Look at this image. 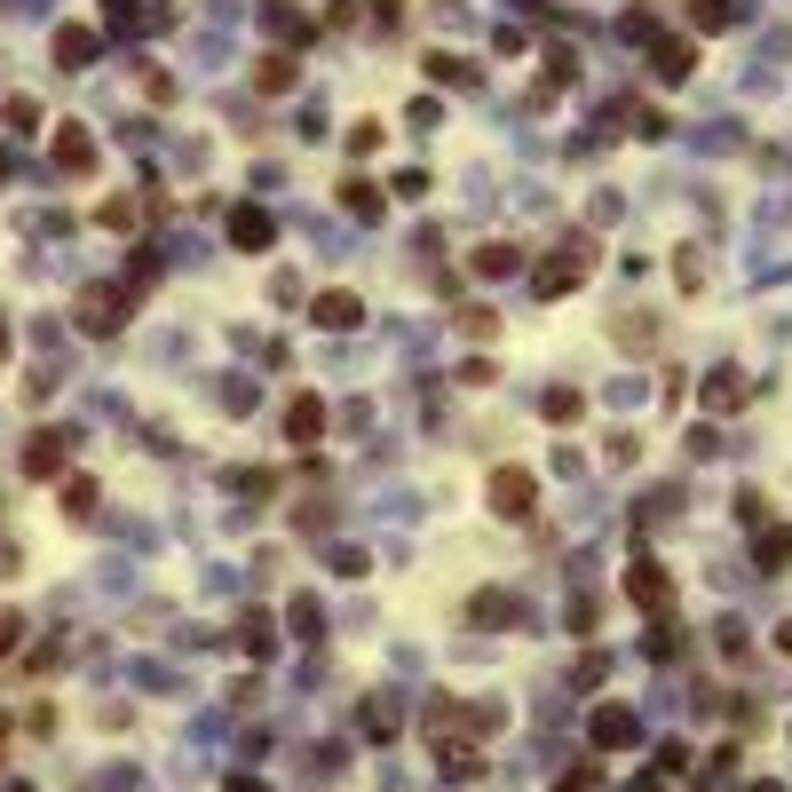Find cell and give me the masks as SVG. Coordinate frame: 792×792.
I'll return each mask as SVG.
<instances>
[{
  "label": "cell",
  "instance_id": "obj_34",
  "mask_svg": "<svg viewBox=\"0 0 792 792\" xmlns=\"http://www.w3.org/2000/svg\"><path fill=\"white\" fill-rule=\"evenodd\" d=\"M682 769H689V745H657V777H666V784H674Z\"/></svg>",
  "mask_w": 792,
  "mask_h": 792
},
{
  "label": "cell",
  "instance_id": "obj_40",
  "mask_svg": "<svg viewBox=\"0 0 792 792\" xmlns=\"http://www.w3.org/2000/svg\"><path fill=\"white\" fill-rule=\"evenodd\" d=\"M396 16H405V0H373V32H396Z\"/></svg>",
  "mask_w": 792,
  "mask_h": 792
},
{
  "label": "cell",
  "instance_id": "obj_20",
  "mask_svg": "<svg viewBox=\"0 0 792 792\" xmlns=\"http://www.w3.org/2000/svg\"><path fill=\"white\" fill-rule=\"evenodd\" d=\"M238 650L246 657H270L278 650V618L270 610H238Z\"/></svg>",
  "mask_w": 792,
  "mask_h": 792
},
{
  "label": "cell",
  "instance_id": "obj_24",
  "mask_svg": "<svg viewBox=\"0 0 792 792\" xmlns=\"http://www.w3.org/2000/svg\"><path fill=\"white\" fill-rule=\"evenodd\" d=\"M539 412H547L555 428H571V420L586 412V396H579V388H547V396H539Z\"/></svg>",
  "mask_w": 792,
  "mask_h": 792
},
{
  "label": "cell",
  "instance_id": "obj_13",
  "mask_svg": "<svg viewBox=\"0 0 792 792\" xmlns=\"http://www.w3.org/2000/svg\"><path fill=\"white\" fill-rule=\"evenodd\" d=\"M48 159H56V175H95V136L88 127H56Z\"/></svg>",
  "mask_w": 792,
  "mask_h": 792
},
{
  "label": "cell",
  "instance_id": "obj_23",
  "mask_svg": "<svg viewBox=\"0 0 792 792\" xmlns=\"http://www.w3.org/2000/svg\"><path fill=\"white\" fill-rule=\"evenodd\" d=\"M618 349H634V357H642V349H657V317H650V310L618 317Z\"/></svg>",
  "mask_w": 792,
  "mask_h": 792
},
{
  "label": "cell",
  "instance_id": "obj_36",
  "mask_svg": "<svg viewBox=\"0 0 792 792\" xmlns=\"http://www.w3.org/2000/svg\"><path fill=\"white\" fill-rule=\"evenodd\" d=\"M405 119H412V127H436V119H444V104H436V95H412V112H405Z\"/></svg>",
  "mask_w": 792,
  "mask_h": 792
},
{
  "label": "cell",
  "instance_id": "obj_10",
  "mask_svg": "<svg viewBox=\"0 0 792 792\" xmlns=\"http://www.w3.org/2000/svg\"><path fill=\"white\" fill-rule=\"evenodd\" d=\"M325 436V396L317 388H293L286 396V444H317Z\"/></svg>",
  "mask_w": 792,
  "mask_h": 792
},
{
  "label": "cell",
  "instance_id": "obj_3",
  "mask_svg": "<svg viewBox=\"0 0 792 792\" xmlns=\"http://www.w3.org/2000/svg\"><path fill=\"white\" fill-rule=\"evenodd\" d=\"M127 302H136V286H88L80 302H72V325H80V334H119Z\"/></svg>",
  "mask_w": 792,
  "mask_h": 792
},
{
  "label": "cell",
  "instance_id": "obj_45",
  "mask_svg": "<svg viewBox=\"0 0 792 792\" xmlns=\"http://www.w3.org/2000/svg\"><path fill=\"white\" fill-rule=\"evenodd\" d=\"M0 365H9V325H0Z\"/></svg>",
  "mask_w": 792,
  "mask_h": 792
},
{
  "label": "cell",
  "instance_id": "obj_15",
  "mask_svg": "<svg viewBox=\"0 0 792 792\" xmlns=\"http://www.w3.org/2000/svg\"><path fill=\"white\" fill-rule=\"evenodd\" d=\"M515 270H523V246H508V238H491V246L468 254V278H484V286H500V278H515Z\"/></svg>",
  "mask_w": 792,
  "mask_h": 792
},
{
  "label": "cell",
  "instance_id": "obj_11",
  "mask_svg": "<svg viewBox=\"0 0 792 792\" xmlns=\"http://www.w3.org/2000/svg\"><path fill=\"white\" fill-rule=\"evenodd\" d=\"M310 317L325 325V334H349V325H365V302H357L349 286H325L317 302H310Z\"/></svg>",
  "mask_w": 792,
  "mask_h": 792
},
{
  "label": "cell",
  "instance_id": "obj_12",
  "mask_svg": "<svg viewBox=\"0 0 792 792\" xmlns=\"http://www.w3.org/2000/svg\"><path fill=\"white\" fill-rule=\"evenodd\" d=\"M230 246H238V254H270L278 246V222L261 207H230Z\"/></svg>",
  "mask_w": 792,
  "mask_h": 792
},
{
  "label": "cell",
  "instance_id": "obj_35",
  "mask_svg": "<svg viewBox=\"0 0 792 792\" xmlns=\"http://www.w3.org/2000/svg\"><path fill=\"white\" fill-rule=\"evenodd\" d=\"M238 491H246V500H270L278 476H270V468H246V476H238Z\"/></svg>",
  "mask_w": 792,
  "mask_h": 792
},
{
  "label": "cell",
  "instance_id": "obj_16",
  "mask_svg": "<svg viewBox=\"0 0 792 792\" xmlns=\"http://www.w3.org/2000/svg\"><path fill=\"white\" fill-rule=\"evenodd\" d=\"M261 32H270L278 48H293V56L310 48V16H302V9H286V0H270V9H261Z\"/></svg>",
  "mask_w": 792,
  "mask_h": 792
},
{
  "label": "cell",
  "instance_id": "obj_9",
  "mask_svg": "<svg viewBox=\"0 0 792 792\" xmlns=\"http://www.w3.org/2000/svg\"><path fill=\"white\" fill-rule=\"evenodd\" d=\"M753 396V381L737 373V365H721V373H706V388H698V405H706V420H730L737 405Z\"/></svg>",
  "mask_w": 792,
  "mask_h": 792
},
{
  "label": "cell",
  "instance_id": "obj_14",
  "mask_svg": "<svg viewBox=\"0 0 792 792\" xmlns=\"http://www.w3.org/2000/svg\"><path fill=\"white\" fill-rule=\"evenodd\" d=\"M784 563H792V523H761V532H753V571L777 579Z\"/></svg>",
  "mask_w": 792,
  "mask_h": 792
},
{
  "label": "cell",
  "instance_id": "obj_33",
  "mask_svg": "<svg viewBox=\"0 0 792 792\" xmlns=\"http://www.w3.org/2000/svg\"><path fill=\"white\" fill-rule=\"evenodd\" d=\"M286 626H293V642H310V634H317V603H310V594L286 610Z\"/></svg>",
  "mask_w": 792,
  "mask_h": 792
},
{
  "label": "cell",
  "instance_id": "obj_37",
  "mask_svg": "<svg viewBox=\"0 0 792 792\" xmlns=\"http://www.w3.org/2000/svg\"><path fill=\"white\" fill-rule=\"evenodd\" d=\"M634 136H650V143H657V136H666V112L642 104V112H634Z\"/></svg>",
  "mask_w": 792,
  "mask_h": 792
},
{
  "label": "cell",
  "instance_id": "obj_17",
  "mask_svg": "<svg viewBox=\"0 0 792 792\" xmlns=\"http://www.w3.org/2000/svg\"><path fill=\"white\" fill-rule=\"evenodd\" d=\"M420 72L436 80V88H476V63L459 56V48H428V56H420Z\"/></svg>",
  "mask_w": 792,
  "mask_h": 792
},
{
  "label": "cell",
  "instance_id": "obj_41",
  "mask_svg": "<svg viewBox=\"0 0 792 792\" xmlns=\"http://www.w3.org/2000/svg\"><path fill=\"white\" fill-rule=\"evenodd\" d=\"M626 792H666V777H657V769H650V777H634V784H626Z\"/></svg>",
  "mask_w": 792,
  "mask_h": 792
},
{
  "label": "cell",
  "instance_id": "obj_22",
  "mask_svg": "<svg viewBox=\"0 0 792 792\" xmlns=\"http://www.w3.org/2000/svg\"><path fill=\"white\" fill-rule=\"evenodd\" d=\"M737 24V0H689V32H730Z\"/></svg>",
  "mask_w": 792,
  "mask_h": 792
},
{
  "label": "cell",
  "instance_id": "obj_46",
  "mask_svg": "<svg viewBox=\"0 0 792 792\" xmlns=\"http://www.w3.org/2000/svg\"><path fill=\"white\" fill-rule=\"evenodd\" d=\"M745 792H784V784H745Z\"/></svg>",
  "mask_w": 792,
  "mask_h": 792
},
{
  "label": "cell",
  "instance_id": "obj_4",
  "mask_svg": "<svg viewBox=\"0 0 792 792\" xmlns=\"http://www.w3.org/2000/svg\"><path fill=\"white\" fill-rule=\"evenodd\" d=\"M626 603H634L642 618H666V610H674V579H666V563L634 555V563H626Z\"/></svg>",
  "mask_w": 792,
  "mask_h": 792
},
{
  "label": "cell",
  "instance_id": "obj_43",
  "mask_svg": "<svg viewBox=\"0 0 792 792\" xmlns=\"http://www.w3.org/2000/svg\"><path fill=\"white\" fill-rule=\"evenodd\" d=\"M777 650H784V657H792V618H784V626H777Z\"/></svg>",
  "mask_w": 792,
  "mask_h": 792
},
{
  "label": "cell",
  "instance_id": "obj_26",
  "mask_svg": "<svg viewBox=\"0 0 792 792\" xmlns=\"http://www.w3.org/2000/svg\"><path fill=\"white\" fill-rule=\"evenodd\" d=\"M0 119H9V136H40V104H32V95H9Z\"/></svg>",
  "mask_w": 792,
  "mask_h": 792
},
{
  "label": "cell",
  "instance_id": "obj_5",
  "mask_svg": "<svg viewBox=\"0 0 792 792\" xmlns=\"http://www.w3.org/2000/svg\"><path fill=\"white\" fill-rule=\"evenodd\" d=\"M63 459H72V436H63V428H32L24 436V476L32 484H63Z\"/></svg>",
  "mask_w": 792,
  "mask_h": 792
},
{
  "label": "cell",
  "instance_id": "obj_39",
  "mask_svg": "<svg viewBox=\"0 0 792 792\" xmlns=\"http://www.w3.org/2000/svg\"><path fill=\"white\" fill-rule=\"evenodd\" d=\"M555 792H603V769H571V777L555 784Z\"/></svg>",
  "mask_w": 792,
  "mask_h": 792
},
{
  "label": "cell",
  "instance_id": "obj_32",
  "mask_svg": "<svg viewBox=\"0 0 792 792\" xmlns=\"http://www.w3.org/2000/svg\"><path fill=\"white\" fill-rule=\"evenodd\" d=\"M737 523H745V532H761V523H769V500H761V491H737Z\"/></svg>",
  "mask_w": 792,
  "mask_h": 792
},
{
  "label": "cell",
  "instance_id": "obj_25",
  "mask_svg": "<svg viewBox=\"0 0 792 792\" xmlns=\"http://www.w3.org/2000/svg\"><path fill=\"white\" fill-rule=\"evenodd\" d=\"M396 730H405V713H396L388 698H373V706H365V737H373V745H388Z\"/></svg>",
  "mask_w": 792,
  "mask_h": 792
},
{
  "label": "cell",
  "instance_id": "obj_6",
  "mask_svg": "<svg viewBox=\"0 0 792 792\" xmlns=\"http://www.w3.org/2000/svg\"><path fill=\"white\" fill-rule=\"evenodd\" d=\"M650 80H666V88H682L689 72H698V40H674V32H650Z\"/></svg>",
  "mask_w": 792,
  "mask_h": 792
},
{
  "label": "cell",
  "instance_id": "obj_19",
  "mask_svg": "<svg viewBox=\"0 0 792 792\" xmlns=\"http://www.w3.org/2000/svg\"><path fill=\"white\" fill-rule=\"evenodd\" d=\"M293 80H302L293 48H270V56H261V72H254V88H261V95H293Z\"/></svg>",
  "mask_w": 792,
  "mask_h": 792
},
{
  "label": "cell",
  "instance_id": "obj_42",
  "mask_svg": "<svg viewBox=\"0 0 792 792\" xmlns=\"http://www.w3.org/2000/svg\"><path fill=\"white\" fill-rule=\"evenodd\" d=\"M222 792H261V784H254V777H230V784H222Z\"/></svg>",
  "mask_w": 792,
  "mask_h": 792
},
{
  "label": "cell",
  "instance_id": "obj_27",
  "mask_svg": "<svg viewBox=\"0 0 792 792\" xmlns=\"http://www.w3.org/2000/svg\"><path fill=\"white\" fill-rule=\"evenodd\" d=\"M95 222H104V230H136V222H143V198H104Z\"/></svg>",
  "mask_w": 792,
  "mask_h": 792
},
{
  "label": "cell",
  "instance_id": "obj_44",
  "mask_svg": "<svg viewBox=\"0 0 792 792\" xmlns=\"http://www.w3.org/2000/svg\"><path fill=\"white\" fill-rule=\"evenodd\" d=\"M9 167H16V159H9V143H0V183H9Z\"/></svg>",
  "mask_w": 792,
  "mask_h": 792
},
{
  "label": "cell",
  "instance_id": "obj_29",
  "mask_svg": "<svg viewBox=\"0 0 792 792\" xmlns=\"http://www.w3.org/2000/svg\"><path fill=\"white\" fill-rule=\"evenodd\" d=\"M381 136H388L381 119H357V127H349V159H373V151H381Z\"/></svg>",
  "mask_w": 792,
  "mask_h": 792
},
{
  "label": "cell",
  "instance_id": "obj_7",
  "mask_svg": "<svg viewBox=\"0 0 792 792\" xmlns=\"http://www.w3.org/2000/svg\"><path fill=\"white\" fill-rule=\"evenodd\" d=\"M586 745H594V753H626V745H642V721L626 713V706H594V713H586Z\"/></svg>",
  "mask_w": 792,
  "mask_h": 792
},
{
  "label": "cell",
  "instance_id": "obj_1",
  "mask_svg": "<svg viewBox=\"0 0 792 792\" xmlns=\"http://www.w3.org/2000/svg\"><path fill=\"white\" fill-rule=\"evenodd\" d=\"M586 278H594V246H586V238H571L555 261H539V270H532V293H539V302H563V293H579Z\"/></svg>",
  "mask_w": 792,
  "mask_h": 792
},
{
  "label": "cell",
  "instance_id": "obj_28",
  "mask_svg": "<svg viewBox=\"0 0 792 792\" xmlns=\"http://www.w3.org/2000/svg\"><path fill=\"white\" fill-rule=\"evenodd\" d=\"M63 515H95V476H63Z\"/></svg>",
  "mask_w": 792,
  "mask_h": 792
},
{
  "label": "cell",
  "instance_id": "obj_8",
  "mask_svg": "<svg viewBox=\"0 0 792 792\" xmlns=\"http://www.w3.org/2000/svg\"><path fill=\"white\" fill-rule=\"evenodd\" d=\"M48 56L63 63V72H88L95 56H104V32L95 24H56V40H48Z\"/></svg>",
  "mask_w": 792,
  "mask_h": 792
},
{
  "label": "cell",
  "instance_id": "obj_30",
  "mask_svg": "<svg viewBox=\"0 0 792 792\" xmlns=\"http://www.w3.org/2000/svg\"><path fill=\"white\" fill-rule=\"evenodd\" d=\"M459 325H468L476 341H491V334H500V317H491V302H468V310H459Z\"/></svg>",
  "mask_w": 792,
  "mask_h": 792
},
{
  "label": "cell",
  "instance_id": "obj_18",
  "mask_svg": "<svg viewBox=\"0 0 792 792\" xmlns=\"http://www.w3.org/2000/svg\"><path fill=\"white\" fill-rule=\"evenodd\" d=\"M436 769H444V777H459V784L484 777V745H468V737H436Z\"/></svg>",
  "mask_w": 792,
  "mask_h": 792
},
{
  "label": "cell",
  "instance_id": "obj_38",
  "mask_svg": "<svg viewBox=\"0 0 792 792\" xmlns=\"http://www.w3.org/2000/svg\"><path fill=\"white\" fill-rule=\"evenodd\" d=\"M459 381H468V388H491L500 373H491V357H468V365H459Z\"/></svg>",
  "mask_w": 792,
  "mask_h": 792
},
{
  "label": "cell",
  "instance_id": "obj_21",
  "mask_svg": "<svg viewBox=\"0 0 792 792\" xmlns=\"http://www.w3.org/2000/svg\"><path fill=\"white\" fill-rule=\"evenodd\" d=\"M341 207H349L357 222H381V207H388V190H381V183H365V175H349V183H341Z\"/></svg>",
  "mask_w": 792,
  "mask_h": 792
},
{
  "label": "cell",
  "instance_id": "obj_31",
  "mask_svg": "<svg viewBox=\"0 0 792 792\" xmlns=\"http://www.w3.org/2000/svg\"><path fill=\"white\" fill-rule=\"evenodd\" d=\"M16 650H24V618H16V610H0V666H9Z\"/></svg>",
  "mask_w": 792,
  "mask_h": 792
},
{
  "label": "cell",
  "instance_id": "obj_2",
  "mask_svg": "<svg viewBox=\"0 0 792 792\" xmlns=\"http://www.w3.org/2000/svg\"><path fill=\"white\" fill-rule=\"evenodd\" d=\"M484 500H491V515L532 523V508H539V476H532V468H491V476H484Z\"/></svg>",
  "mask_w": 792,
  "mask_h": 792
}]
</instances>
